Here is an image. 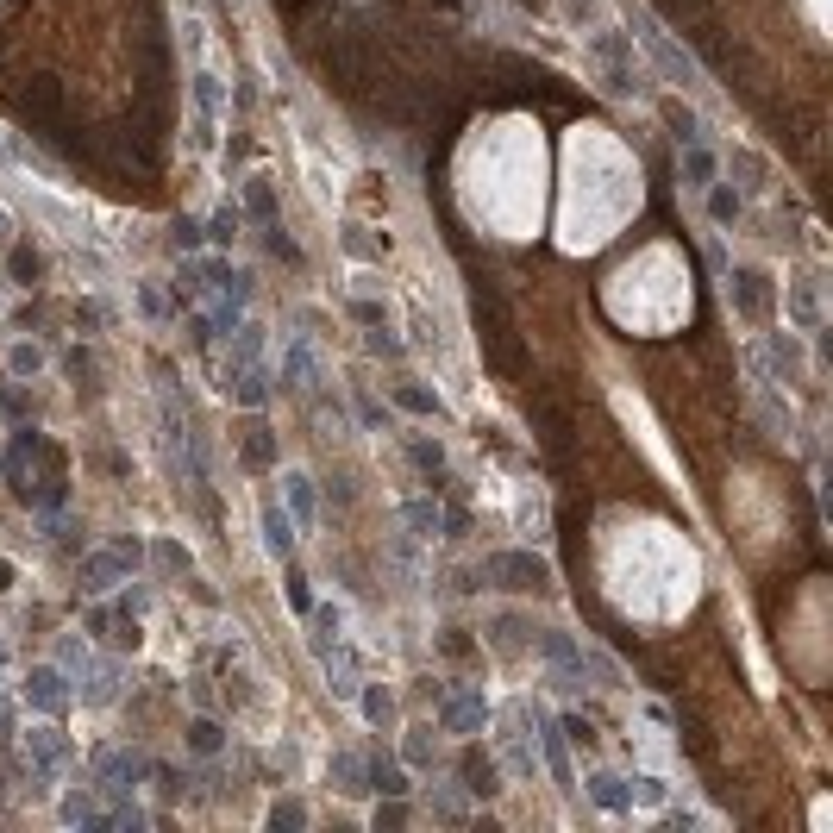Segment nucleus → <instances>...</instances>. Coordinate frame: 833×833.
I'll return each instance as SVG.
<instances>
[{
  "label": "nucleus",
  "mask_w": 833,
  "mask_h": 833,
  "mask_svg": "<svg viewBox=\"0 0 833 833\" xmlns=\"http://www.w3.org/2000/svg\"><path fill=\"white\" fill-rule=\"evenodd\" d=\"M595 564H602V589L608 602L633 614L646 627H671L696 608L702 595V558L677 527L646 514H608L602 520V545H595Z\"/></svg>",
  "instance_id": "nucleus-1"
},
{
  "label": "nucleus",
  "mask_w": 833,
  "mask_h": 833,
  "mask_svg": "<svg viewBox=\"0 0 833 833\" xmlns=\"http://www.w3.org/2000/svg\"><path fill=\"white\" fill-rule=\"evenodd\" d=\"M458 195L476 226L495 238H533L545 213V138L533 119H489L458 151Z\"/></svg>",
  "instance_id": "nucleus-2"
},
{
  "label": "nucleus",
  "mask_w": 833,
  "mask_h": 833,
  "mask_svg": "<svg viewBox=\"0 0 833 833\" xmlns=\"http://www.w3.org/2000/svg\"><path fill=\"white\" fill-rule=\"evenodd\" d=\"M639 213V163L608 126H570L564 138V251H595Z\"/></svg>",
  "instance_id": "nucleus-3"
},
{
  "label": "nucleus",
  "mask_w": 833,
  "mask_h": 833,
  "mask_svg": "<svg viewBox=\"0 0 833 833\" xmlns=\"http://www.w3.org/2000/svg\"><path fill=\"white\" fill-rule=\"evenodd\" d=\"M689 264L671 251V245H646L621 264L608 282H602V307L608 320L621 332H646V339H664V332H677L689 320Z\"/></svg>",
  "instance_id": "nucleus-4"
},
{
  "label": "nucleus",
  "mask_w": 833,
  "mask_h": 833,
  "mask_svg": "<svg viewBox=\"0 0 833 833\" xmlns=\"http://www.w3.org/2000/svg\"><path fill=\"white\" fill-rule=\"evenodd\" d=\"M489 577H508V589H545V564L527 558V552H508V558H489Z\"/></svg>",
  "instance_id": "nucleus-5"
},
{
  "label": "nucleus",
  "mask_w": 833,
  "mask_h": 833,
  "mask_svg": "<svg viewBox=\"0 0 833 833\" xmlns=\"http://www.w3.org/2000/svg\"><path fill=\"white\" fill-rule=\"evenodd\" d=\"M639 32H646V44H652V57H658L664 69H671V76H677V82H696V69H689V57H683V51H677V44H671V38H664V32L652 26V19H639Z\"/></svg>",
  "instance_id": "nucleus-6"
},
{
  "label": "nucleus",
  "mask_w": 833,
  "mask_h": 833,
  "mask_svg": "<svg viewBox=\"0 0 833 833\" xmlns=\"http://www.w3.org/2000/svg\"><path fill=\"white\" fill-rule=\"evenodd\" d=\"M483 721H489L483 696H458V702H445V727H451V733H464V727H483Z\"/></svg>",
  "instance_id": "nucleus-7"
},
{
  "label": "nucleus",
  "mask_w": 833,
  "mask_h": 833,
  "mask_svg": "<svg viewBox=\"0 0 833 833\" xmlns=\"http://www.w3.org/2000/svg\"><path fill=\"white\" fill-rule=\"evenodd\" d=\"M26 696L38 702V708H63V677L44 664V671H32V683H26Z\"/></svg>",
  "instance_id": "nucleus-8"
},
{
  "label": "nucleus",
  "mask_w": 833,
  "mask_h": 833,
  "mask_svg": "<svg viewBox=\"0 0 833 833\" xmlns=\"http://www.w3.org/2000/svg\"><path fill=\"white\" fill-rule=\"evenodd\" d=\"M589 790H595V802H602V808H627V802H633V796L621 790V777H608V771L589 777Z\"/></svg>",
  "instance_id": "nucleus-9"
},
{
  "label": "nucleus",
  "mask_w": 833,
  "mask_h": 833,
  "mask_svg": "<svg viewBox=\"0 0 833 833\" xmlns=\"http://www.w3.org/2000/svg\"><path fill=\"white\" fill-rule=\"evenodd\" d=\"M282 483H289V502H295V514L307 520V514H314V495H307V476H301V470H289V476H282Z\"/></svg>",
  "instance_id": "nucleus-10"
},
{
  "label": "nucleus",
  "mask_w": 833,
  "mask_h": 833,
  "mask_svg": "<svg viewBox=\"0 0 833 833\" xmlns=\"http://www.w3.org/2000/svg\"><path fill=\"white\" fill-rule=\"evenodd\" d=\"M790 314H796L802 326H815V320H821V301H815V289H796V295H790Z\"/></svg>",
  "instance_id": "nucleus-11"
},
{
  "label": "nucleus",
  "mask_w": 833,
  "mask_h": 833,
  "mask_svg": "<svg viewBox=\"0 0 833 833\" xmlns=\"http://www.w3.org/2000/svg\"><path fill=\"white\" fill-rule=\"evenodd\" d=\"M264 527H270V552H289V545H295V533H289V520H282L276 508L264 514Z\"/></svg>",
  "instance_id": "nucleus-12"
},
{
  "label": "nucleus",
  "mask_w": 833,
  "mask_h": 833,
  "mask_svg": "<svg viewBox=\"0 0 833 833\" xmlns=\"http://www.w3.org/2000/svg\"><path fill=\"white\" fill-rule=\"evenodd\" d=\"M683 170H689V182H708V176H714V157H708V151H689Z\"/></svg>",
  "instance_id": "nucleus-13"
},
{
  "label": "nucleus",
  "mask_w": 833,
  "mask_h": 833,
  "mask_svg": "<svg viewBox=\"0 0 833 833\" xmlns=\"http://www.w3.org/2000/svg\"><path fill=\"white\" fill-rule=\"evenodd\" d=\"M733 213H740V195H733V188H714V220H733Z\"/></svg>",
  "instance_id": "nucleus-14"
},
{
  "label": "nucleus",
  "mask_w": 833,
  "mask_h": 833,
  "mask_svg": "<svg viewBox=\"0 0 833 833\" xmlns=\"http://www.w3.org/2000/svg\"><path fill=\"white\" fill-rule=\"evenodd\" d=\"M376 783H383L389 796H401V790H408V783H401V771H395V765H376Z\"/></svg>",
  "instance_id": "nucleus-15"
},
{
  "label": "nucleus",
  "mask_w": 833,
  "mask_h": 833,
  "mask_svg": "<svg viewBox=\"0 0 833 833\" xmlns=\"http://www.w3.org/2000/svg\"><path fill=\"white\" fill-rule=\"evenodd\" d=\"M364 714L370 721H389V696H364Z\"/></svg>",
  "instance_id": "nucleus-16"
},
{
  "label": "nucleus",
  "mask_w": 833,
  "mask_h": 833,
  "mask_svg": "<svg viewBox=\"0 0 833 833\" xmlns=\"http://www.w3.org/2000/svg\"><path fill=\"white\" fill-rule=\"evenodd\" d=\"M808 19H815V32H827V13H821V0H808Z\"/></svg>",
  "instance_id": "nucleus-17"
},
{
  "label": "nucleus",
  "mask_w": 833,
  "mask_h": 833,
  "mask_svg": "<svg viewBox=\"0 0 833 833\" xmlns=\"http://www.w3.org/2000/svg\"><path fill=\"white\" fill-rule=\"evenodd\" d=\"M0 157H7V138H0Z\"/></svg>",
  "instance_id": "nucleus-18"
},
{
  "label": "nucleus",
  "mask_w": 833,
  "mask_h": 833,
  "mask_svg": "<svg viewBox=\"0 0 833 833\" xmlns=\"http://www.w3.org/2000/svg\"><path fill=\"white\" fill-rule=\"evenodd\" d=\"M0 671H7V652H0Z\"/></svg>",
  "instance_id": "nucleus-19"
}]
</instances>
